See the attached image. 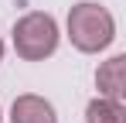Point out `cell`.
Returning a JSON list of instances; mask_svg holds the SVG:
<instances>
[{
  "instance_id": "cell-1",
  "label": "cell",
  "mask_w": 126,
  "mask_h": 123,
  "mask_svg": "<svg viewBox=\"0 0 126 123\" xmlns=\"http://www.w3.org/2000/svg\"><path fill=\"white\" fill-rule=\"evenodd\" d=\"M68 38L72 44L85 51V55H95L112 44L116 38V20L106 10L102 3H92V0H82L68 10Z\"/></svg>"
},
{
  "instance_id": "cell-2",
  "label": "cell",
  "mask_w": 126,
  "mask_h": 123,
  "mask_svg": "<svg viewBox=\"0 0 126 123\" xmlns=\"http://www.w3.org/2000/svg\"><path fill=\"white\" fill-rule=\"evenodd\" d=\"M58 48V20L44 10H31L14 24V51L24 62H44Z\"/></svg>"
},
{
  "instance_id": "cell-3",
  "label": "cell",
  "mask_w": 126,
  "mask_h": 123,
  "mask_svg": "<svg viewBox=\"0 0 126 123\" xmlns=\"http://www.w3.org/2000/svg\"><path fill=\"white\" fill-rule=\"evenodd\" d=\"M10 123H58V116H55V106L44 96L24 92L10 106Z\"/></svg>"
},
{
  "instance_id": "cell-4",
  "label": "cell",
  "mask_w": 126,
  "mask_h": 123,
  "mask_svg": "<svg viewBox=\"0 0 126 123\" xmlns=\"http://www.w3.org/2000/svg\"><path fill=\"white\" fill-rule=\"evenodd\" d=\"M123 72H126V55H112L109 62H102L99 72H95L99 96H106V99H123V92H126Z\"/></svg>"
},
{
  "instance_id": "cell-5",
  "label": "cell",
  "mask_w": 126,
  "mask_h": 123,
  "mask_svg": "<svg viewBox=\"0 0 126 123\" xmlns=\"http://www.w3.org/2000/svg\"><path fill=\"white\" fill-rule=\"evenodd\" d=\"M85 123H126V106L119 99L95 96L85 106Z\"/></svg>"
},
{
  "instance_id": "cell-6",
  "label": "cell",
  "mask_w": 126,
  "mask_h": 123,
  "mask_svg": "<svg viewBox=\"0 0 126 123\" xmlns=\"http://www.w3.org/2000/svg\"><path fill=\"white\" fill-rule=\"evenodd\" d=\"M0 58H3V41H0Z\"/></svg>"
},
{
  "instance_id": "cell-7",
  "label": "cell",
  "mask_w": 126,
  "mask_h": 123,
  "mask_svg": "<svg viewBox=\"0 0 126 123\" xmlns=\"http://www.w3.org/2000/svg\"><path fill=\"white\" fill-rule=\"evenodd\" d=\"M0 123H3V113H0Z\"/></svg>"
}]
</instances>
